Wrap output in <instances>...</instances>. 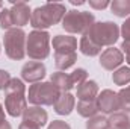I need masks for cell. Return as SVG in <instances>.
Instances as JSON below:
<instances>
[{
    "label": "cell",
    "instance_id": "cell-1",
    "mask_svg": "<svg viewBox=\"0 0 130 129\" xmlns=\"http://www.w3.org/2000/svg\"><path fill=\"white\" fill-rule=\"evenodd\" d=\"M67 14L65 5L62 3H45L42 6H38L32 11L30 17V26L35 31H45L50 26L58 24L62 21Z\"/></svg>",
    "mask_w": 130,
    "mask_h": 129
},
{
    "label": "cell",
    "instance_id": "cell-2",
    "mask_svg": "<svg viewBox=\"0 0 130 129\" xmlns=\"http://www.w3.org/2000/svg\"><path fill=\"white\" fill-rule=\"evenodd\" d=\"M5 109L11 117H20L27 109L26 85L18 78H12L5 88Z\"/></svg>",
    "mask_w": 130,
    "mask_h": 129
},
{
    "label": "cell",
    "instance_id": "cell-3",
    "mask_svg": "<svg viewBox=\"0 0 130 129\" xmlns=\"http://www.w3.org/2000/svg\"><path fill=\"white\" fill-rule=\"evenodd\" d=\"M26 55L33 61H42L50 55V33L47 31H32L26 40Z\"/></svg>",
    "mask_w": 130,
    "mask_h": 129
},
{
    "label": "cell",
    "instance_id": "cell-4",
    "mask_svg": "<svg viewBox=\"0 0 130 129\" xmlns=\"http://www.w3.org/2000/svg\"><path fill=\"white\" fill-rule=\"evenodd\" d=\"M85 35H88L100 47H113V44L120 38V28L113 21H95Z\"/></svg>",
    "mask_w": 130,
    "mask_h": 129
},
{
    "label": "cell",
    "instance_id": "cell-5",
    "mask_svg": "<svg viewBox=\"0 0 130 129\" xmlns=\"http://www.w3.org/2000/svg\"><path fill=\"white\" fill-rule=\"evenodd\" d=\"M61 91L52 82H36L29 87L27 100L33 106H50L55 105Z\"/></svg>",
    "mask_w": 130,
    "mask_h": 129
},
{
    "label": "cell",
    "instance_id": "cell-6",
    "mask_svg": "<svg viewBox=\"0 0 130 129\" xmlns=\"http://www.w3.org/2000/svg\"><path fill=\"white\" fill-rule=\"evenodd\" d=\"M26 40H27V35L20 28H12L6 31L3 38L6 56L14 61H21L26 56Z\"/></svg>",
    "mask_w": 130,
    "mask_h": 129
},
{
    "label": "cell",
    "instance_id": "cell-7",
    "mask_svg": "<svg viewBox=\"0 0 130 129\" xmlns=\"http://www.w3.org/2000/svg\"><path fill=\"white\" fill-rule=\"evenodd\" d=\"M95 23V18L88 11H67L62 18V28L68 33H80L85 35Z\"/></svg>",
    "mask_w": 130,
    "mask_h": 129
},
{
    "label": "cell",
    "instance_id": "cell-8",
    "mask_svg": "<svg viewBox=\"0 0 130 129\" xmlns=\"http://www.w3.org/2000/svg\"><path fill=\"white\" fill-rule=\"evenodd\" d=\"M95 100H97L98 111H101L103 114H113L120 109L118 94L112 90H103L101 93H98Z\"/></svg>",
    "mask_w": 130,
    "mask_h": 129
},
{
    "label": "cell",
    "instance_id": "cell-9",
    "mask_svg": "<svg viewBox=\"0 0 130 129\" xmlns=\"http://www.w3.org/2000/svg\"><path fill=\"white\" fill-rule=\"evenodd\" d=\"M45 65L39 61H29L21 67V78L26 82L36 84L45 78Z\"/></svg>",
    "mask_w": 130,
    "mask_h": 129
},
{
    "label": "cell",
    "instance_id": "cell-10",
    "mask_svg": "<svg viewBox=\"0 0 130 129\" xmlns=\"http://www.w3.org/2000/svg\"><path fill=\"white\" fill-rule=\"evenodd\" d=\"M123 62H124V55L120 49H115V47L106 49L100 56V65L109 71H115L117 68H120Z\"/></svg>",
    "mask_w": 130,
    "mask_h": 129
},
{
    "label": "cell",
    "instance_id": "cell-11",
    "mask_svg": "<svg viewBox=\"0 0 130 129\" xmlns=\"http://www.w3.org/2000/svg\"><path fill=\"white\" fill-rule=\"evenodd\" d=\"M9 11H11V17H12L14 26H18V28L21 29L23 26L29 24L30 17H32V11H30L29 5H27L26 2L12 3V8H11Z\"/></svg>",
    "mask_w": 130,
    "mask_h": 129
},
{
    "label": "cell",
    "instance_id": "cell-12",
    "mask_svg": "<svg viewBox=\"0 0 130 129\" xmlns=\"http://www.w3.org/2000/svg\"><path fill=\"white\" fill-rule=\"evenodd\" d=\"M52 44L55 53H73L77 49V40L71 35H56Z\"/></svg>",
    "mask_w": 130,
    "mask_h": 129
},
{
    "label": "cell",
    "instance_id": "cell-13",
    "mask_svg": "<svg viewBox=\"0 0 130 129\" xmlns=\"http://www.w3.org/2000/svg\"><path fill=\"white\" fill-rule=\"evenodd\" d=\"M74 106H76V99L70 93H61V96L58 97V100L53 105L55 112L59 115H70L73 112Z\"/></svg>",
    "mask_w": 130,
    "mask_h": 129
},
{
    "label": "cell",
    "instance_id": "cell-14",
    "mask_svg": "<svg viewBox=\"0 0 130 129\" xmlns=\"http://www.w3.org/2000/svg\"><path fill=\"white\" fill-rule=\"evenodd\" d=\"M23 120L32 122L35 125H38L39 128H42L48 120V114L41 106H27V109L23 112Z\"/></svg>",
    "mask_w": 130,
    "mask_h": 129
},
{
    "label": "cell",
    "instance_id": "cell-15",
    "mask_svg": "<svg viewBox=\"0 0 130 129\" xmlns=\"http://www.w3.org/2000/svg\"><path fill=\"white\" fill-rule=\"evenodd\" d=\"M98 96V84L95 81H85L77 87V99L79 100H94Z\"/></svg>",
    "mask_w": 130,
    "mask_h": 129
},
{
    "label": "cell",
    "instance_id": "cell-16",
    "mask_svg": "<svg viewBox=\"0 0 130 129\" xmlns=\"http://www.w3.org/2000/svg\"><path fill=\"white\" fill-rule=\"evenodd\" d=\"M50 82L61 91V93H68L71 88H74V84L71 81V76L64 71H55L50 76Z\"/></svg>",
    "mask_w": 130,
    "mask_h": 129
},
{
    "label": "cell",
    "instance_id": "cell-17",
    "mask_svg": "<svg viewBox=\"0 0 130 129\" xmlns=\"http://www.w3.org/2000/svg\"><path fill=\"white\" fill-rule=\"evenodd\" d=\"M77 112L79 115L85 117V119H91L94 115L98 114V106H97V100H79L77 103Z\"/></svg>",
    "mask_w": 130,
    "mask_h": 129
},
{
    "label": "cell",
    "instance_id": "cell-18",
    "mask_svg": "<svg viewBox=\"0 0 130 129\" xmlns=\"http://www.w3.org/2000/svg\"><path fill=\"white\" fill-rule=\"evenodd\" d=\"M79 49H80V52L83 53V55H86V56H97L101 53V47L95 44L88 35H83L82 36V40H80V43H79Z\"/></svg>",
    "mask_w": 130,
    "mask_h": 129
},
{
    "label": "cell",
    "instance_id": "cell-19",
    "mask_svg": "<svg viewBox=\"0 0 130 129\" xmlns=\"http://www.w3.org/2000/svg\"><path fill=\"white\" fill-rule=\"evenodd\" d=\"M76 61H77L76 52H73V53H55V65L59 71L73 67L76 64Z\"/></svg>",
    "mask_w": 130,
    "mask_h": 129
},
{
    "label": "cell",
    "instance_id": "cell-20",
    "mask_svg": "<svg viewBox=\"0 0 130 129\" xmlns=\"http://www.w3.org/2000/svg\"><path fill=\"white\" fill-rule=\"evenodd\" d=\"M109 129H130V119L126 112H113L107 119Z\"/></svg>",
    "mask_w": 130,
    "mask_h": 129
},
{
    "label": "cell",
    "instance_id": "cell-21",
    "mask_svg": "<svg viewBox=\"0 0 130 129\" xmlns=\"http://www.w3.org/2000/svg\"><path fill=\"white\" fill-rule=\"evenodd\" d=\"M110 11L113 15L126 18L127 15H130V0H113L110 3Z\"/></svg>",
    "mask_w": 130,
    "mask_h": 129
},
{
    "label": "cell",
    "instance_id": "cell-22",
    "mask_svg": "<svg viewBox=\"0 0 130 129\" xmlns=\"http://www.w3.org/2000/svg\"><path fill=\"white\" fill-rule=\"evenodd\" d=\"M112 81L115 85H127L130 84V67H120L112 73Z\"/></svg>",
    "mask_w": 130,
    "mask_h": 129
},
{
    "label": "cell",
    "instance_id": "cell-23",
    "mask_svg": "<svg viewBox=\"0 0 130 129\" xmlns=\"http://www.w3.org/2000/svg\"><path fill=\"white\" fill-rule=\"evenodd\" d=\"M86 129H109V122L103 115H94L88 119L86 122Z\"/></svg>",
    "mask_w": 130,
    "mask_h": 129
},
{
    "label": "cell",
    "instance_id": "cell-24",
    "mask_svg": "<svg viewBox=\"0 0 130 129\" xmlns=\"http://www.w3.org/2000/svg\"><path fill=\"white\" fill-rule=\"evenodd\" d=\"M117 94H118V100H120V109H123L127 114L130 111V85L120 90Z\"/></svg>",
    "mask_w": 130,
    "mask_h": 129
},
{
    "label": "cell",
    "instance_id": "cell-25",
    "mask_svg": "<svg viewBox=\"0 0 130 129\" xmlns=\"http://www.w3.org/2000/svg\"><path fill=\"white\" fill-rule=\"evenodd\" d=\"M0 28L2 29H6V31H9V29L14 28L12 17H11V11L6 9V8H3L0 11Z\"/></svg>",
    "mask_w": 130,
    "mask_h": 129
},
{
    "label": "cell",
    "instance_id": "cell-26",
    "mask_svg": "<svg viewBox=\"0 0 130 129\" xmlns=\"http://www.w3.org/2000/svg\"><path fill=\"white\" fill-rule=\"evenodd\" d=\"M71 81H73V84H74V87L77 85H80V84H83L85 81H88V71L85 70V68H76L71 74Z\"/></svg>",
    "mask_w": 130,
    "mask_h": 129
},
{
    "label": "cell",
    "instance_id": "cell-27",
    "mask_svg": "<svg viewBox=\"0 0 130 129\" xmlns=\"http://www.w3.org/2000/svg\"><path fill=\"white\" fill-rule=\"evenodd\" d=\"M11 74L6 70H0V91H5V88L8 87V84L11 82Z\"/></svg>",
    "mask_w": 130,
    "mask_h": 129
},
{
    "label": "cell",
    "instance_id": "cell-28",
    "mask_svg": "<svg viewBox=\"0 0 130 129\" xmlns=\"http://www.w3.org/2000/svg\"><path fill=\"white\" fill-rule=\"evenodd\" d=\"M120 33L124 38V41H130V17L126 18V21L123 23V26L120 29Z\"/></svg>",
    "mask_w": 130,
    "mask_h": 129
},
{
    "label": "cell",
    "instance_id": "cell-29",
    "mask_svg": "<svg viewBox=\"0 0 130 129\" xmlns=\"http://www.w3.org/2000/svg\"><path fill=\"white\" fill-rule=\"evenodd\" d=\"M47 129H71V126L64 120H53V122H50Z\"/></svg>",
    "mask_w": 130,
    "mask_h": 129
},
{
    "label": "cell",
    "instance_id": "cell-30",
    "mask_svg": "<svg viewBox=\"0 0 130 129\" xmlns=\"http://www.w3.org/2000/svg\"><path fill=\"white\" fill-rule=\"evenodd\" d=\"M89 6L94 9H104L110 6V2L109 0H89Z\"/></svg>",
    "mask_w": 130,
    "mask_h": 129
},
{
    "label": "cell",
    "instance_id": "cell-31",
    "mask_svg": "<svg viewBox=\"0 0 130 129\" xmlns=\"http://www.w3.org/2000/svg\"><path fill=\"white\" fill-rule=\"evenodd\" d=\"M0 129H12L11 125H9V122L5 117V109H3L2 103H0Z\"/></svg>",
    "mask_w": 130,
    "mask_h": 129
},
{
    "label": "cell",
    "instance_id": "cell-32",
    "mask_svg": "<svg viewBox=\"0 0 130 129\" xmlns=\"http://www.w3.org/2000/svg\"><path fill=\"white\" fill-rule=\"evenodd\" d=\"M121 52H124V55H126V62L130 65V41H123V44H121Z\"/></svg>",
    "mask_w": 130,
    "mask_h": 129
},
{
    "label": "cell",
    "instance_id": "cell-33",
    "mask_svg": "<svg viewBox=\"0 0 130 129\" xmlns=\"http://www.w3.org/2000/svg\"><path fill=\"white\" fill-rule=\"evenodd\" d=\"M18 129H41L38 125H35L32 122H26V120H23L21 122V125L18 126Z\"/></svg>",
    "mask_w": 130,
    "mask_h": 129
},
{
    "label": "cell",
    "instance_id": "cell-34",
    "mask_svg": "<svg viewBox=\"0 0 130 129\" xmlns=\"http://www.w3.org/2000/svg\"><path fill=\"white\" fill-rule=\"evenodd\" d=\"M2 9H3V3L0 2V11H2Z\"/></svg>",
    "mask_w": 130,
    "mask_h": 129
}]
</instances>
